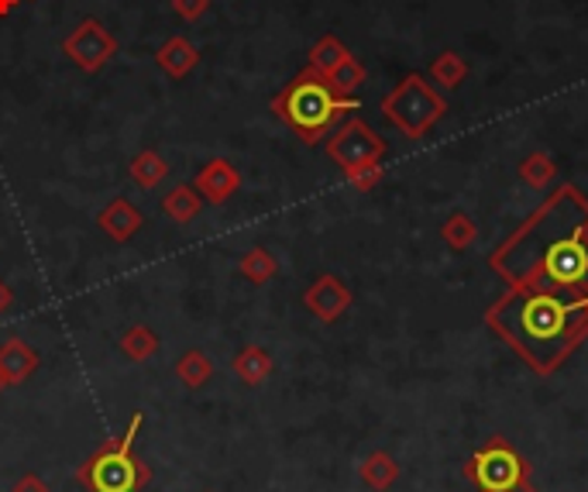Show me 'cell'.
<instances>
[{
	"instance_id": "6da1fadb",
	"label": "cell",
	"mask_w": 588,
	"mask_h": 492,
	"mask_svg": "<svg viewBox=\"0 0 588 492\" xmlns=\"http://www.w3.org/2000/svg\"><path fill=\"white\" fill-rule=\"evenodd\" d=\"M489 269L513 290L588 303V197L564 182L489 255Z\"/></svg>"
},
{
	"instance_id": "7a4b0ae2",
	"label": "cell",
	"mask_w": 588,
	"mask_h": 492,
	"mask_svg": "<svg viewBox=\"0 0 588 492\" xmlns=\"http://www.w3.org/2000/svg\"><path fill=\"white\" fill-rule=\"evenodd\" d=\"M489 331L513 348L537 376H551L588 338V303H567L534 290L502 293L485 311Z\"/></svg>"
},
{
	"instance_id": "3957f363",
	"label": "cell",
	"mask_w": 588,
	"mask_h": 492,
	"mask_svg": "<svg viewBox=\"0 0 588 492\" xmlns=\"http://www.w3.org/2000/svg\"><path fill=\"white\" fill-rule=\"evenodd\" d=\"M272 108L279 111V117L286 121V125H293L303 135V141L314 146V141H320L331 131L334 121H341L348 111H358V100L334 93L328 76L307 70L276 97Z\"/></svg>"
},
{
	"instance_id": "277c9868",
	"label": "cell",
	"mask_w": 588,
	"mask_h": 492,
	"mask_svg": "<svg viewBox=\"0 0 588 492\" xmlns=\"http://www.w3.org/2000/svg\"><path fill=\"white\" fill-rule=\"evenodd\" d=\"M382 114L393 128H399L402 135L417 141V138H427V131L448 114V100L437 93L434 84H427V76L410 73L385 93Z\"/></svg>"
},
{
	"instance_id": "5b68a950",
	"label": "cell",
	"mask_w": 588,
	"mask_h": 492,
	"mask_svg": "<svg viewBox=\"0 0 588 492\" xmlns=\"http://www.w3.org/2000/svg\"><path fill=\"white\" fill-rule=\"evenodd\" d=\"M464 476H469L475 492H502L520 482H531V462L506 438H489L464 462Z\"/></svg>"
},
{
	"instance_id": "8992f818",
	"label": "cell",
	"mask_w": 588,
	"mask_h": 492,
	"mask_svg": "<svg viewBox=\"0 0 588 492\" xmlns=\"http://www.w3.org/2000/svg\"><path fill=\"white\" fill-rule=\"evenodd\" d=\"M141 427V414H135L128 434L120 438L117 447H104L100 455H93L84 471H79V479H84L93 492H135L138 485V465L131 458V441Z\"/></svg>"
},
{
	"instance_id": "52a82bcc",
	"label": "cell",
	"mask_w": 588,
	"mask_h": 492,
	"mask_svg": "<svg viewBox=\"0 0 588 492\" xmlns=\"http://www.w3.org/2000/svg\"><path fill=\"white\" fill-rule=\"evenodd\" d=\"M328 152L337 166L348 173L355 166H365V162H382L385 155V138H379L365 121L351 117L348 125H341L337 135L328 141Z\"/></svg>"
},
{
	"instance_id": "ba28073f",
	"label": "cell",
	"mask_w": 588,
	"mask_h": 492,
	"mask_svg": "<svg viewBox=\"0 0 588 492\" xmlns=\"http://www.w3.org/2000/svg\"><path fill=\"white\" fill-rule=\"evenodd\" d=\"M66 52L73 55V63H79L84 70H97L114 55V38H107V31L97 22H87L79 25L76 35L66 42Z\"/></svg>"
},
{
	"instance_id": "9c48e42d",
	"label": "cell",
	"mask_w": 588,
	"mask_h": 492,
	"mask_svg": "<svg viewBox=\"0 0 588 492\" xmlns=\"http://www.w3.org/2000/svg\"><path fill=\"white\" fill-rule=\"evenodd\" d=\"M307 306L320 317V320H328L334 324L344 311L351 306V290L344 286L337 276H320L310 290H307Z\"/></svg>"
},
{
	"instance_id": "30bf717a",
	"label": "cell",
	"mask_w": 588,
	"mask_h": 492,
	"mask_svg": "<svg viewBox=\"0 0 588 492\" xmlns=\"http://www.w3.org/2000/svg\"><path fill=\"white\" fill-rule=\"evenodd\" d=\"M399 479V462L385 451H372L369 458L361 462V482L372 492H389Z\"/></svg>"
},
{
	"instance_id": "8fae6325",
	"label": "cell",
	"mask_w": 588,
	"mask_h": 492,
	"mask_svg": "<svg viewBox=\"0 0 588 492\" xmlns=\"http://www.w3.org/2000/svg\"><path fill=\"white\" fill-rule=\"evenodd\" d=\"M464 79H469V63L455 49H444L431 63V84H437L440 90H458Z\"/></svg>"
},
{
	"instance_id": "7c38bea8",
	"label": "cell",
	"mask_w": 588,
	"mask_h": 492,
	"mask_svg": "<svg viewBox=\"0 0 588 492\" xmlns=\"http://www.w3.org/2000/svg\"><path fill=\"white\" fill-rule=\"evenodd\" d=\"M475 238H478V224L472 220V214H464V211L448 214V220L440 224V241L448 244L451 252H469L475 244Z\"/></svg>"
},
{
	"instance_id": "4fadbf2b",
	"label": "cell",
	"mask_w": 588,
	"mask_h": 492,
	"mask_svg": "<svg viewBox=\"0 0 588 492\" xmlns=\"http://www.w3.org/2000/svg\"><path fill=\"white\" fill-rule=\"evenodd\" d=\"M554 179H558V166L547 152H531L520 162V182H523V187H531V190L540 193V190L551 187Z\"/></svg>"
},
{
	"instance_id": "5bb4252c",
	"label": "cell",
	"mask_w": 588,
	"mask_h": 492,
	"mask_svg": "<svg viewBox=\"0 0 588 492\" xmlns=\"http://www.w3.org/2000/svg\"><path fill=\"white\" fill-rule=\"evenodd\" d=\"M35 352L31 348H25L22 341H11L4 352H0V379L4 382H22L31 368H35Z\"/></svg>"
},
{
	"instance_id": "9a60e30c",
	"label": "cell",
	"mask_w": 588,
	"mask_h": 492,
	"mask_svg": "<svg viewBox=\"0 0 588 492\" xmlns=\"http://www.w3.org/2000/svg\"><path fill=\"white\" fill-rule=\"evenodd\" d=\"M348 55H351V52L344 49L334 35H328V38H320V42L314 46V52H310V70L320 73V76H331Z\"/></svg>"
},
{
	"instance_id": "2e32d148",
	"label": "cell",
	"mask_w": 588,
	"mask_h": 492,
	"mask_svg": "<svg viewBox=\"0 0 588 492\" xmlns=\"http://www.w3.org/2000/svg\"><path fill=\"white\" fill-rule=\"evenodd\" d=\"M234 187H238V176H234V169L228 166V162H210L207 173L200 176V190H207L210 200H225V197H231Z\"/></svg>"
},
{
	"instance_id": "e0dca14e",
	"label": "cell",
	"mask_w": 588,
	"mask_h": 492,
	"mask_svg": "<svg viewBox=\"0 0 588 492\" xmlns=\"http://www.w3.org/2000/svg\"><path fill=\"white\" fill-rule=\"evenodd\" d=\"M234 368L245 382H261L272 373V358H269V352H261V348H245V352L238 355Z\"/></svg>"
},
{
	"instance_id": "ac0fdd59",
	"label": "cell",
	"mask_w": 588,
	"mask_h": 492,
	"mask_svg": "<svg viewBox=\"0 0 588 492\" xmlns=\"http://www.w3.org/2000/svg\"><path fill=\"white\" fill-rule=\"evenodd\" d=\"M328 84L334 87V93H341V97H351L361 84H365V66L358 63L355 55H348L344 63L328 76Z\"/></svg>"
},
{
	"instance_id": "d6986e66",
	"label": "cell",
	"mask_w": 588,
	"mask_h": 492,
	"mask_svg": "<svg viewBox=\"0 0 588 492\" xmlns=\"http://www.w3.org/2000/svg\"><path fill=\"white\" fill-rule=\"evenodd\" d=\"M158 63H162V70L182 76V73H187V70L196 63V49H190L187 42H182V38H172V42L158 52Z\"/></svg>"
},
{
	"instance_id": "ffe728a7",
	"label": "cell",
	"mask_w": 588,
	"mask_h": 492,
	"mask_svg": "<svg viewBox=\"0 0 588 492\" xmlns=\"http://www.w3.org/2000/svg\"><path fill=\"white\" fill-rule=\"evenodd\" d=\"M100 224L114 235V238H128L138 224H141V214H135L128 203H114L111 211H104V217H100Z\"/></svg>"
},
{
	"instance_id": "44dd1931",
	"label": "cell",
	"mask_w": 588,
	"mask_h": 492,
	"mask_svg": "<svg viewBox=\"0 0 588 492\" xmlns=\"http://www.w3.org/2000/svg\"><path fill=\"white\" fill-rule=\"evenodd\" d=\"M241 269H245V276L248 279H255V282H266L272 273H276V258L266 252V249H255L245 262H241Z\"/></svg>"
},
{
	"instance_id": "7402d4cb",
	"label": "cell",
	"mask_w": 588,
	"mask_h": 492,
	"mask_svg": "<svg viewBox=\"0 0 588 492\" xmlns=\"http://www.w3.org/2000/svg\"><path fill=\"white\" fill-rule=\"evenodd\" d=\"M135 179L138 182H145V187H152V182H158L162 176H166V162H162L158 155H152V152H145L141 159H135Z\"/></svg>"
},
{
	"instance_id": "603a6c76",
	"label": "cell",
	"mask_w": 588,
	"mask_h": 492,
	"mask_svg": "<svg viewBox=\"0 0 588 492\" xmlns=\"http://www.w3.org/2000/svg\"><path fill=\"white\" fill-rule=\"evenodd\" d=\"M196 211H200V203H196V197H193L187 187H179V190L166 200V214H172L176 220H190Z\"/></svg>"
},
{
	"instance_id": "cb8c5ba5",
	"label": "cell",
	"mask_w": 588,
	"mask_h": 492,
	"mask_svg": "<svg viewBox=\"0 0 588 492\" xmlns=\"http://www.w3.org/2000/svg\"><path fill=\"white\" fill-rule=\"evenodd\" d=\"M207 373H210V365H207V358L200 355V352H190L187 358H182V365H179V376L187 379L190 386H200L207 379Z\"/></svg>"
},
{
	"instance_id": "d4e9b609",
	"label": "cell",
	"mask_w": 588,
	"mask_h": 492,
	"mask_svg": "<svg viewBox=\"0 0 588 492\" xmlns=\"http://www.w3.org/2000/svg\"><path fill=\"white\" fill-rule=\"evenodd\" d=\"M382 173H385V169H382V162H365V166H355V169H348L344 176H348L358 190H372L375 182L382 179Z\"/></svg>"
},
{
	"instance_id": "484cf974",
	"label": "cell",
	"mask_w": 588,
	"mask_h": 492,
	"mask_svg": "<svg viewBox=\"0 0 588 492\" xmlns=\"http://www.w3.org/2000/svg\"><path fill=\"white\" fill-rule=\"evenodd\" d=\"M125 348H128V355L145 358L152 348H155V341H152V335L145 331V327H138V331H131V335L125 338Z\"/></svg>"
},
{
	"instance_id": "4316f807",
	"label": "cell",
	"mask_w": 588,
	"mask_h": 492,
	"mask_svg": "<svg viewBox=\"0 0 588 492\" xmlns=\"http://www.w3.org/2000/svg\"><path fill=\"white\" fill-rule=\"evenodd\" d=\"M176 8L187 14V17H193V14H200L207 8V0H176Z\"/></svg>"
},
{
	"instance_id": "83f0119b",
	"label": "cell",
	"mask_w": 588,
	"mask_h": 492,
	"mask_svg": "<svg viewBox=\"0 0 588 492\" xmlns=\"http://www.w3.org/2000/svg\"><path fill=\"white\" fill-rule=\"evenodd\" d=\"M17 492H46V489H42V482H38V479H28V482L17 485Z\"/></svg>"
},
{
	"instance_id": "f1b7e54d",
	"label": "cell",
	"mask_w": 588,
	"mask_h": 492,
	"mask_svg": "<svg viewBox=\"0 0 588 492\" xmlns=\"http://www.w3.org/2000/svg\"><path fill=\"white\" fill-rule=\"evenodd\" d=\"M502 492H540L537 485H534V479L531 482H520V485H513V489H502Z\"/></svg>"
},
{
	"instance_id": "f546056e",
	"label": "cell",
	"mask_w": 588,
	"mask_h": 492,
	"mask_svg": "<svg viewBox=\"0 0 588 492\" xmlns=\"http://www.w3.org/2000/svg\"><path fill=\"white\" fill-rule=\"evenodd\" d=\"M8 300H11V297H8V290H4V286H0V311H4V306H8Z\"/></svg>"
}]
</instances>
